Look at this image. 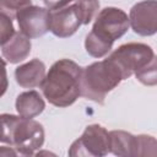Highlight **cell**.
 I'll use <instances>...</instances> for the list:
<instances>
[{"label": "cell", "instance_id": "6da1fadb", "mask_svg": "<svg viewBox=\"0 0 157 157\" xmlns=\"http://www.w3.org/2000/svg\"><path fill=\"white\" fill-rule=\"evenodd\" d=\"M81 91V70L69 60H60L53 65L43 83V92L55 105L71 104Z\"/></svg>", "mask_w": 157, "mask_h": 157}, {"label": "cell", "instance_id": "7a4b0ae2", "mask_svg": "<svg viewBox=\"0 0 157 157\" xmlns=\"http://www.w3.org/2000/svg\"><path fill=\"white\" fill-rule=\"evenodd\" d=\"M129 21L126 15L119 9H104L87 37L86 48L93 56H102L109 49L115 38L123 36L128 29Z\"/></svg>", "mask_w": 157, "mask_h": 157}, {"label": "cell", "instance_id": "3957f363", "mask_svg": "<svg viewBox=\"0 0 157 157\" xmlns=\"http://www.w3.org/2000/svg\"><path fill=\"white\" fill-rule=\"evenodd\" d=\"M123 80V75L110 59L92 64L86 67L81 80V93L96 102L102 103L104 94Z\"/></svg>", "mask_w": 157, "mask_h": 157}, {"label": "cell", "instance_id": "277c9868", "mask_svg": "<svg viewBox=\"0 0 157 157\" xmlns=\"http://www.w3.org/2000/svg\"><path fill=\"white\" fill-rule=\"evenodd\" d=\"M152 50L145 44H126L117 49L112 55L110 60L119 67L123 78L130 76L134 71H139L146 64L152 60Z\"/></svg>", "mask_w": 157, "mask_h": 157}, {"label": "cell", "instance_id": "5b68a950", "mask_svg": "<svg viewBox=\"0 0 157 157\" xmlns=\"http://www.w3.org/2000/svg\"><path fill=\"white\" fill-rule=\"evenodd\" d=\"M131 25L136 33L142 36L157 32V1L148 0L135 5L130 12Z\"/></svg>", "mask_w": 157, "mask_h": 157}, {"label": "cell", "instance_id": "8992f818", "mask_svg": "<svg viewBox=\"0 0 157 157\" xmlns=\"http://www.w3.org/2000/svg\"><path fill=\"white\" fill-rule=\"evenodd\" d=\"M21 31L29 36L37 37L45 33L49 28V12L39 7L21 9L17 13Z\"/></svg>", "mask_w": 157, "mask_h": 157}, {"label": "cell", "instance_id": "52a82bcc", "mask_svg": "<svg viewBox=\"0 0 157 157\" xmlns=\"http://www.w3.org/2000/svg\"><path fill=\"white\" fill-rule=\"evenodd\" d=\"M81 17L75 6L67 9L49 12V28L52 32L59 37H66L72 34L81 23Z\"/></svg>", "mask_w": 157, "mask_h": 157}, {"label": "cell", "instance_id": "ba28073f", "mask_svg": "<svg viewBox=\"0 0 157 157\" xmlns=\"http://www.w3.org/2000/svg\"><path fill=\"white\" fill-rule=\"evenodd\" d=\"M44 75V65L38 61L33 60L23 66L17 67L16 70V80L21 86L32 87L40 83Z\"/></svg>", "mask_w": 157, "mask_h": 157}, {"label": "cell", "instance_id": "9c48e42d", "mask_svg": "<svg viewBox=\"0 0 157 157\" xmlns=\"http://www.w3.org/2000/svg\"><path fill=\"white\" fill-rule=\"evenodd\" d=\"M16 107L20 114L31 118L32 115L40 113L44 108V104L37 92H27L18 96Z\"/></svg>", "mask_w": 157, "mask_h": 157}, {"label": "cell", "instance_id": "30bf717a", "mask_svg": "<svg viewBox=\"0 0 157 157\" xmlns=\"http://www.w3.org/2000/svg\"><path fill=\"white\" fill-rule=\"evenodd\" d=\"M31 44L21 34H16L13 40L9 43V45H2V54L11 63H17L22 60L29 52Z\"/></svg>", "mask_w": 157, "mask_h": 157}, {"label": "cell", "instance_id": "8fae6325", "mask_svg": "<svg viewBox=\"0 0 157 157\" xmlns=\"http://www.w3.org/2000/svg\"><path fill=\"white\" fill-rule=\"evenodd\" d=\"M76 9L78 11L81 21L83 23H88L92 20L96 10L98 9V2L97 0H77Z\"/></svg>", "mask_w": 157, "mask_h": 157}, {"label": "cell", "instance_id": "7c38bea8", "mask_svg": "<svg viewBox=\"0 0 157 157\" xmlns=\"http://www.w3.org/2000/svg\"><path fill=\"white\" fill-rule=\"evenodd\" d=\"M137 78L146 83V85H155L157 83V58L150 61L148 66H144L136 72Z\"/></svg>", "mask_w": 157, "mask_h": 157}, {"label": "cell", "instance_id": "4fadbf2b", "mask_svg": "<svg viewBox=\"0 0 157 157\" xmlns=\"http://www.w3.org/2000/svg\"><path fill=\"white\" fill-rule=\"evenodd\" d=\"M28 4H31V0H1V9L5 13L7 10L16 11L18 7H22Z\"/></svg>", "mask_w": 157, "mask_h": 157}, {"label": "cell", "instance_id": "5bb4252c", "mask_svg": "<svg viewBox=\"0 0 157 157\" xmlns=\"http://www.w3.org/2000/svg\"><path fill=\"white\" fill-rule=\"evenodd\" d=\"M67 1L70 0H44V2L49 6V7H61L63 5H65Z\"/></svg>", "mask_w": 157, "mask_h": 157}]
</instances>
